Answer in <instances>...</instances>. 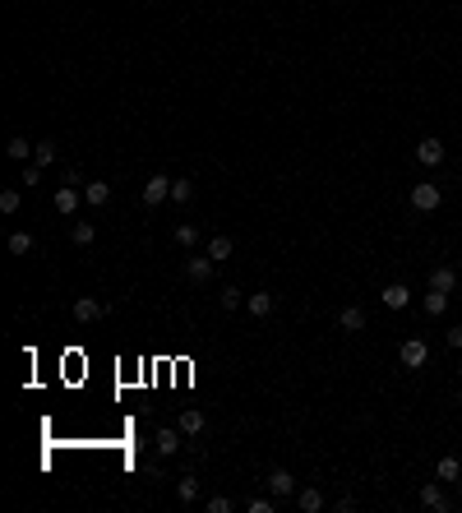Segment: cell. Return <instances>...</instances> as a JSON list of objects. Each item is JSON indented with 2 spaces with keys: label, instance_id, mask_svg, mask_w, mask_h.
<instances>
[{
  "label": "cell",
  "instance_id": "29",
  "mask_svg": "<svg viewBox=\"0 0 462 513\" xmlns=\"http://www.w3.org/2000/svg\"><path fill=\"white\" fill-rule=\"evenodd\" d=\"M241 305V287H222V310H236Z\"/></svg>",
  "mask_w": 462,
  "mask_h": 513
},
{
  "label": "cell",
  "instance_id": "8",
  "mask_svg": "<svg viewBox=\"0 0 462 513\" xmlns=\"http://www.w3.org/2000/svg\"><path fill=\"white\" fill-rule=\"evenodd\" d=\"M430 287H435V291H453V287H458V268H453V264L430 268Z\"/></svg>",
  "mask_w": 462,
  "mask_h": 513
},
{
  "label": "cell",
  "instance_id": "2",
  "mask_svg": "<svg viewBox=\"0 0 462 513\" xmlns=\"http://www.w3.org/2000/svg\"><path fill=\"white\" fill-rule=\"evenodd\" d=\"M440 199H444L440 185H430V180L411 185V208H416V213H435V208H440Z\"/></svg>",
  "mask_w": 462,
  "mask_h": 513
},
{
  "label": "cell",
  "instance_id": "19",
  "mask_svg": "<svg viewBox=\"0 0 462 513\" xmlns=\"http://www.w3.org/2000/svg\"><path fill=\"white\" fill-rule=\"evenodd\" d=\"M153 444H157V453H162V458H171V453L180 448V435H176V430H157Z\"/></svg>",
  "mask_w": 462,
  "mask_h": 513
},
{
  "label": "cell",
  "instance_id": "15",
  "mask_svg": "<svg viewBox=\"0 0 462 513\" xmlns=\"http://www.w3.org/2000/svg\"><path fill=\"white\" fill-rule=\"evenodd\" d=\"M180 435H204V412H199V407H185V412H180Z\"/></svg>",
  "mask_w": 462,
  "mask_h": 513
},
{
  "label": "cell",
  "instance_id": "22",
  "mask_svg": "<svg viewBox=\"0 0 462 513\" xmlns=\"http://www.w3.org/2000/svg\"><path fill=\"white\" fill-rule=\"evenodd\" d=\"M176 495H180V504H194L199 500V481L194 477H180L176 481Z\"/></svg>",
  "mask_w": 462,
  "mask_h": 513
},
{
  "label": "cell",
  "instance_id": "16",
  "mask_svg": "<svg viewBox=\"0 0 462 513\" xmlns=\"http://www.w3.org/2000/svg\"><path fill=\"white\" fill-rule=\"evenodd\" d=\"M5 153H10V157H14V162H28V157H33V153H37V144H28V139H23V134H14L10 144H5Z\"/></svg>",
  "mask_w": 462,
  "mask_h": 513
},
{
  "label": "cell",
  "instance_id": "32",
  "mask_svg": "<svg viewBox=\"0 0 462 513\" xmlns=\"http://www.w3.org/2000/svg\"><path fill=\"white\" fill-rule=\"evenodd\" d=\"M250 513H273V495L268 500H250Z\"/></svg>",
  "mask_w": 462,
  "mask_h": 513
},
{
  "label": "cell",
  "instance_id": "12",
  "mask_svg": "<svg viewBox=\"0 0 462 513\" xmlns=\"http://www.w3.org/2000/svg\"><path fill=\"white\" fill-rule=\"evenodd\" d=\"M338 324H342V333H361L365 328V310L361 305H347V310L338 314Z\"/></svg>",
  "mask_w": 462,
  "mask_h": 513
},
{
  "label": "cell",
  "instance_id": "1",
  "mask_svg": "<svg viewBox=\"0 0 462 513\" xmlns=\"http://www.w3.org/2000/svg\"><path fill=\"white\" fill-rule=\"evenodd\" d=\"M162 199H171V176H166V171H157V176L143 180V204H148V208H157Z\"/></svg>",
  "mask_w": 462,
  "mask_h": 513
},
{
  "label": "cell",
  "instance_id": "31",
  "mask_svg": "<svg viewBox=\"0 0 462 513\" xmlns=\"http://www.w3.org/2000/svg\"><path fill=\"white\" fill-rule=\"evenodd\" d=\"M209 513H231V500H227V495H213V500H209Z\"/></svg>",
  "mask_w": 462,
  "mask_h": 513
},
{
  "label": "cell",
  "instance_id": "35",
  "mask_svg": "<svg viewBox=\"0 0 462 513\" xmlns=\"http://www.w3.org/2000/svg\"><path fill=\"white\" fill-rule=\"evenodd\" d=\"M458 500H462V477H458Z\"/></svg>",
  "mask_w": 462,
  "mask_h": 513
},
{
  "label": "cell",
  "instance_id": "9",
  "mask_svg": "<svg viewBox=\"0 0 462 513\" xmlns=\"http://www.w3.org/2000/svg\"><path fill=\"white\" fill-rule=\"evenodd\" d=\"M213 268H218V259H213V255L190 259V264H185V278H190V282H209V278H213Z\"/></svg>",
  "mask_w": 462,
  "mask_h": 513
},
{
  "label": "cell",
  "instance_id": "23",
  "mask_svg": "<svg viewBox=\"0 0 462 513\" xmlns=\"http://www.w3.org/2000/svg\"><path fill=\"white\" fill-rule=\"evenodd\" d=\"M171 199H176V204H190V199H194V180H185V176L171 180Z\"/></svg>",
  "mask_w": 462,
  "mask_h": 513
},
{
  "label": "cell",
  "instance_id": "21",
  "mask_svg": "<svg viewBox=\"0 0 462 513\" xmlns=\"http://www.w3.org/2000/svg\"><path fill=\"white\" fill-rule=\"evenodd\" d=\"M231 250H236V246H231V236H213V241H209V255L218 259V264H222V259H231Z\"/></svg>",
  "mask_w": 462,
  "mask_h": 513
},
{
  "label": "cell",
  "instance_id": "25",
  "mask_svg": "<svg viewBox=\"0 0 462 513\" xmlns=\"http://www.w3.org/2000/svg\"><path fill=\"white\" fill-rule=\"evenodd\" d=\"M33 250V232H14L10 236V255H28Z\"/></svg>",
  "mask_w": 462,
  "mask_h": 513
},
{
  "label": "cell",
  "instance_id": "18",
  "mask_svg": "<svg viewBox=\"0 0 462 513\" xmlns=\"http://www.w3.org/2000/svg\"><path fill=\"white\" fill-rule=\"evenodd\" d=\"M250 314L254 319H268V314H273V296H268V291H254L250 296Z\"/></svg>",
  "mask_w": 462,
  "mask_h": 513
},
{
  "label": "cell",
  "instance_id": "20",
  "mask_svg": "<svg viewBox=\"0 0 462 513\" xmlns=\"http://www.w3.org/2000/svg\"><path fill=\"white\" fill-rule=\"evenodd\" d=\"M435 477H440V481H458V477H462V462H458V458H440Z\"/></svg>",
  "mask_w": 462,
  "mask_h": 513
},
{
  "label": "cell",
  "instance_id": "30",
  "mask_svg": "<svg viewBox=\"0 0 462 513\" xmlns=\"http://www.w3.org/2000/svg\"><path fill=\"white\" fill-rule=\"evenodd\" d=\"M37 180H42V167H37V162H33V167H28V162H23V185H28V190H33Z\"/></svg>",
  "mask_w": 462,
  "mask_h": 513
},
{
  "label": "cell",
  "instance_id": "5",
  "mask_svg": "<svg viewBox=\"0 0 462 513\" xmlns=\"http://www.w3.org/2000/svg\"><path fill=\"white\" fill-rule=\"evenodd\" d=\"M102 314H107V301H98V296H79L74 301V319L79 324H98Z\"/></svg>",
  "mask_w": 462,
  "mask_h": 513
},
{
  "label": "cell",
  "instance_id": "26",
  "mask_svg": "<svg viewBox=\"0 0 462 513\" xmlns=\"http://www.w3.org/2000/svg\"><path fill=\"white\" fill-rule=\"evenodd\" d=\"M19 204H23L19 190H0V213H5V218H10V213H19Z\"/></svg>",
  "mask_w": 462,
  "mask_h": 513
},
{
  "label": "cell",
  "instance_id": "33",
  "mask_svg": "<svg viewBox=\"0 0 462 513\" xmlns=\"http://www.w3.org/2000/svg\"><path fill=\"white\" fill-rule=\"evenodd\" d=\"M60 185H84V171H79V167H70V171H65V180H60Z\"/></svg>",
  "mask_w": 462,
  "mask_h": 513
},
{
  "label": "cell",
  "instance_id": "4",
  "mask_svg": "<svg viewBox=\"0 0 462 513\" xmlns=\"http://www.w3.org/2000/svg\"><path fill=\"white\" fill-rule=\"evenodd\" d=\"M425 357H430V347L421 342V338H407V342L397 347V361H402L407 370H421V366H425Z\"/></svg>",
  "mask_w": 462,
  "mask_h": 513
},
{
  "label": "cell",
  "instance_id": "27",
  "mask_svg": "<svg viewBox=\"0 0 462 513\" xmlns=\"http://www.w3.org/2000/svg\"><path fill=\"white\" fill-rule=\"evenodd\" d=\"M93 236H98L93 222H74V246H93Z\"/></svg>",
  "mask_w": 462,
  "mask_h": 513
},
{
  "label": "cell",
  "instance_id": "7",
  "mask_svg": "<svg viewBox=\"0 0 462 513\" xmlns=\"http://www.w3.org/2000/svg\"><path fill=\"white\" fill-rule=\"evenodd\" d=\"M416 162H421V167H440V162H444V144H440V139H421V144H416Z\"/></svg>",
  "mask_w": 462,
  "mask_h": 513
},
{
  "label": "cell",
  "instance_id": "17",
  "mask_svg": "<svg viewBox=\"0 0 462 513\" xmlns=\"http://www.w3.org/2000/svg\"><path fill=\"white\" fill-rule=\"evenodd\" d=\"M421 305H425V314L435 319V314H444V310H449V291H435V287H430V296H425Z\"/></svg>",
  "mask_w": 462,
  "mask_h": 513
},
{
  "label": "cell",
  "instance_id": "3",
  "mask_svg": "<svg viewBox=\"0 0 462 513\" xmlns=\"http://www.w3.org/2000/svg\"><path fill=\"white\" fill-rule=\"evenodd\" d=\"M264 486H268V495H273V500H291V495H296V477H291L286 467H273Z\"/></svg>",
  "mask_w": 462,
  "mask_h": 513
},
{
  "label": "cell",
  "instance_id": "11",
  "mask_svg": "<svg viewBox=\"0 0 462 513\" xmlns=\"http://www.w3.org/2000/svg\"><path fill=\"white\" fill-rule=\"evenodd\" d=\"M296 504H301V513H319L324 509V491L319 486H305V491H296Z\"/></svg>",
  "mask_w": 462,
  "mask_h": 513
},
{
  "label": "cell",
  "instance_id": "28",
  "mask_svg": "<svg viewBox=\"0 0 462 513\" xmlns=\"http://www.w3.org/2000/svg\"><path fill=\"white\" fill-rule=\"evenodd\" d=\"M194 241H199V232H194L190 222H180V227H176V246H180V250H190Z\"/></svg>",
  "mask_w": 462,
  "mask_h": 513
},
{
  "label": "cell",
  "instance_id": "6",
  "mask_svg": "<svg viewBox=\"0 0 462 513\" xmlns=\"http://www.w3.org/2000/svg\"><path fill=\"white\" fill-rule=\"evenodd\" d=\"M379 301H384L388 310H407V305H411V291L402 287V282H388V287L379 291Z\"/></svg>",
  "mask_w": 462,
  "mask_h": 513
},
{
  "label": "cell",
  "instance_id": "13",
  "mask_svg": "<svg viewBox=\"0 0 462 513\" xmlns=\"http://www.w3.org/2000/svg\"><path fill=\"white\" fill-rule=\"evenodd\" d=\"M107 199H111V185H107V180H93V185H84V204H88V208H102Z\"/></svg>",
  "mask_w": 462,
  "mask_h": 513
},
{
  "label": "cell",
  "instance_id": "34",
  "mask_svg": "<svg viewBox=\"0 0 462 513\" xmlns=\"http://www.w3.org/2000/svg\"><path fill=\"white\" fill-rule=\"evenodd\" d=\"M449 347H458V352H462V324H458V328H449Z\"/></svg>",
  "mask_w": 462,
  "mask_h": 513
},
{
  "label": "cell",
  "instance_id": "24",
  "mask_svg": "<svg viewBox=\"0 0 462 513\" xmlns=\"http://www.w3.org/2000/svg\"><path fill=\"white\" fill-rule=\"evenodd\" d=\"M33 162H37V167H51V162H55V144H51V139H42V144H37V153H33Z\"/></svg>",
  "mask_w": 462,
  "mask_h": 513
},
{
  "label": "cell",
  "instance_id": "10",
  "mask_svg": "<svg viewBox=\"0 0 462 513\" xmlns=\"http://www.w3.org/2000/svg\"><path fill=\"white\" fill-rule=\"evenodd\" d=\"M421 504H425V509H435V513H444V509H449V495L440 491V481L421 486Z\"/></svg>",
  "mask_w": 462,
  "mask_h": 513
},
{
  "label": "cell",
  "instance_id": "36",
  "mask_svg": "<svg viewBox=\"0 0 462 513\" xmlns=\"http://www.w3.org/2000/svg\"><path fill=\"white\" fill-rule=\"evenodd\" d=\"M458 402H462V389H458Z\"/></svg>",
  "mask_w": 462,
  "mask_h": 513
},
{
  "label": "cell",
  "instance_id": "14",
  "mask_svg": "<svg viewBox=\"0 0 462 513\" xmlns=\"http://www.w3.org/2000/svg\"><path fill=\"white\" fill-rule=\"evenodd\" d=\"M79 199H84V194H79L74 185H60V190H55V213H65V218H70V213L79 208Z\"/></svg>",
  "mask_w": 462,
  "mask_h": 513
}]
</instances>
